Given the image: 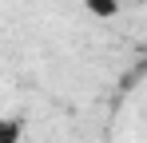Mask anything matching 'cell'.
<instances>
[{"instance_id":"6da1fadb","label":"cell","mask_w":147,"mask_h":143,"mask_svg":"<svg viewBox=\"0 0 147 143\" xmlns=\"http://www.w3.org/2000/svg\"><path fill=\"white\" fill-rule=\"evenodd\" d=\"M24 139V119H0V143H20Z\"/></svg>"}]
</instances>
